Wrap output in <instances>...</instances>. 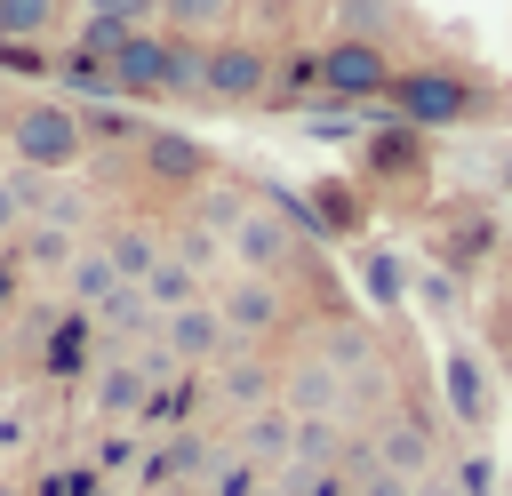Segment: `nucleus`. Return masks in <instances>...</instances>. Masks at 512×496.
<instances>
[{"label": "nucleus", "mask_w": 512, "mask_h": 496, "mask_svg": "<svg viewBox=\"0 0 512 496\" xmlns=\"http://www.w3.org/2000/svg\"><path fill=\"white\" fill-rule=\"evenodd\" d=\"M288 464H336V424H328V416H296Z\"/></svg>", "instance_id": "23"}, {"label": "nucleus", "mask_w": 512, "mask_h": 496, "mask_svg": "<svg viewBox=\"0 0 512 496\" xmlns=\"http://www.w3.org/2000/svg\"><path fill=\"white\" fill-rule=\"evenodd\" d=\"M144 400H152V376H144V368H112V376H104V408H112V416H136Z\"/></svg>", "instance_id": "27"}, {"label": "nucleus", "mask_w": 512, "mask_h": 496, "mask_svg": "<svg viewBox=\"0 0 512 496\" xmlns=\"http://www.w3.org/2000/svg\"><path fill=\"white\" fill-rule=\"evenodd\" d=\"M256 496H280V488H256Z\"/></svg>", "instance_id": "39"}, {"label": "nucleus", "mask_w": 512, "mask_h": 496, "mask_svg": "<svg viewBox=\"0 0 512 496\" xmlns=\"http://www.w3.org/2000/svg\"><path fill=\"white\" fill-rule=\"evenodd\" d=\"M136 144H144V176H152V184L192 192V184H208V176H216V152H208L200 136H184V128H144Z\"/></svg>", "instance_id": "10"}, {"label": "nucleus", "mask_w": 512, "mask_h": 496, "mask_svg": "<svg viewBox=\"0 0 512 496\" xmlns=\"http://www.w3.org/2000/svg\"><path fill=\"white\" fill-rule=\"evenodd\" d=\"M40 496H64V480H40Z\"/></svg>", "instance_id": "36"}, {"label": "nucleus", "mask_w": 512, "mask_h": 496, "mask_svg": "<svg viewBox=\"0 0 512 496\" xmlns=\"http://www.w3.org/2000/svg\"><path fill=\"white\" fill-rule=\"evenodd\" d=\"M64 288H72V304H104V296L120 288V272H112V256H104V248H80V256H72V272H64Z\"/></svg>", "instance_id": "22"}, {"label": "nucleus", "mask_w": 512, "mask_h": 496, "mask_svg": "<svg viewBox=\"0 0 512 496\" xmlns=\"http://www.w3.org/2000/svg\"><path fill=\"white\" fill-rule=\"evenodd\" d=\"M384 104H392V120H408V128H456V120L488 112V88H480V72H464V64H400L392 88H384Z\"/></svg>", "instance_id": "1"}, {"label": "nucleus", "mask_w": 512, "mask_h": 496, "mask_svg": "<svg viewBox=\"0 0 512 496\" xmlns=\"http://www.w3.org/2000/svg\"><path fill=\"white\" fill-rule=\"evenodd\" d=\"M136 288H144V304H152V312H160V320H168V312H176V304H192V264H184V256H176V248H168V256H160V264H152V272H144V280H136Z\"/></svg>", "instance_id": "18"}, {"label": "nucleus", "mask_w": 512, "mask_h": 496, "mask_svg": "<svg viewBox=\"0 0 512 496\" xmlns=\"http://www.w3.org/2000/svg\"><path fill=\"white\" fill-rule=\"evenodd\" d=\"M504 192H512V152H504Z\"/></svg>", "instance_id": "37"}, {"label": "nucleus", "mask_w": 512, "mask_h": 496, "mask_svg": "<svg viewBox=\"0 0 512 496\" xmlns=\"http://www.w3.org/2000/svg\"><path fill=\"white\" fill-rule=\"evenodd\" d=\"M8 288H16V280H8V272H0V296H8Z\"/></svg>", "instance_id": "38"}, {"label": "nucleus", "mask_w": 512, "mask_h": 496, "mask_svg": "<svg viewBox=\"0 0 512 496\" xmlns=\"http://www.w3.org/2000/svg\"><path fill=\"white\" fill-rule=\"evenodd\" d=\"M216 400H224V408H248V416H256V408H272V400H280L272 360H256L248 344H232V352L216 360Z\"/></svg>", "instance_id": "13"}, {"label": "nucleus", "mask_w": 512, "mask_h": 496, "mask_svg": "<svg viewBox=\"0 0 512 496\" xmlns=\"http://www.w3.org/2000/svg\"><path fill=\"white\" fill-rule=\"evenodd\" d=\"M368 168H376V176H416V168H424V128H408V120L376 128V136H368Z\"/></svg>", "instance_id": "16"}, {"label": "nucleus", "mask_w": 512, "mask_h": 496, "mask_svg": "<svg viewBox=\"0 0 512 496\" xmlns=\"http://www.w3.org/2000/svg\"><path fill=\"white\" fill-rule=\"evenodd\" d=\"M0 496H16V488H0Z\"/></svg>", "instance_id": "40"}, {"label": "nucleus", "mask_w": 512, "mask_h": 496, "mask_svg": "<svg viewBox=\"0 0 512 496\" xmlns=\"http://www.w3.org/2000/svg\"><path fill=\"white\" fill-rule=\"evenodd\" d=\"M216 320H224V336H232V344H256V336L288 328V296H280V280H256V272H240V280L216 296Z\"/></svg>", "instance_id": "8"}, {"label": "nucleus", "mask_w": 512, "mask_h": 496, "mask_svg": "<svg viewBox=\"0 0 512 496\" xmlns=\"http://www.w3.org/2000/svg\"><path fill=\"white\" fill-rule=\"evenodd\" d=\"M424 312H456V272H416V288H408Z\"/></svg>", "instance_id": "32"}, {"label": "nucleus", "mask_w": 512, "mask_h": 496, "mask_svg": "<svg viewBox=\"0 0 512 496\" xmlns=\"http://www.w3.org/2000/svg\"><path fill=\"white\" fill-rule=\"evenodd\" d=\"M408 288H416L408 256H392V248H368V256H360V296H368L376 312H400V304H408Z\"/></svg>", "instance_id": "15"}, {"label": "nucleus", "mask_w": 512, "mask_h": 496, "mask_svg": "<svg viewBox=\"0 0 512 496\" xmlns=\"http://www.w3.org/2000/svg\"><path fill=\"white\" fill-rule=\"evenodd\" d=\"M336 400H344V376H336L320 352L280 376V408H288V416H336Z\"/></svg>", "instance_id": "14"}, {"label": "nucleus", "mask_w": 512, "mask_h": 496, "mask_svg": "<svg viewBox=\"0 0 512 496\" xmlns=\"http://www.w3.org/2000/svg\"><path fill=\"white\" fill-rule=\"evenodd\" d=\"M200 80H208V40L168 32V96H200Z\"/></svg>", "instance_id": "19"}, {"label": "nucleus", "mask_w": 512, "mask_h": 496, "mask_svg": "<svg viewBox=\"0 0 512 496\" xmlns=\"http://www.w3.org/2000/svg\"><path fill=\"white\" fill-rule=\"evenodd\" d=\"M456 496H496V456H488V448H472V456L456 464Z\"/></svg>", "instance_id": "30"}, {"label": "nucleus", "mask_w": 512, "mask_h": 496, "mask_svg": "<svg viewBox=\"0 0 512 496\" xmlns=\"http://www.w3.org/2000/svg\"><path fill=\"white\" fill-rule=\"evenodd\" d=\"M264 88H272V56H264L256 40H216V48H208L200 96H216V104H256Z\"/></svg>", "instance_id": "9"}, {"label": "nucleus", "mask_w": 512, "mask_h": 496, "mask_svg": "<svg viewBox=\"0 0 512 496\" xmlns=\"http://www.w3.org/2000/svg\"><path fill=\"white\" fill-rule=\"evenodd\" d=\"M288 432H296V416L288 408H264V416H248V432H240V456L248 464H288Z\"/></svg>", "instance_id": "17"}, {"label": "nucleus", "mask_w": 512, "mask_h": 496, "mask_svg": "<svg viewBox=\"0 0 512 496\" xmlns=\"http://www.w3.org/2000/svg\"><path fill=\"white\" fill-rule=\"evenodd\" d=\"M160 344H168L184 368H192V360H224V352H232V336H224L216 304H200V296H192V304H176V312L160 320Z\"/></svg>", "instance_id": "11"}, {"label": "nucleus", "mask_w": 512, "mask_h": 496, "mask_svg": "<svg viewBox=\"0 0 512 496\" xmlns=\"http://www.w3.org/2000/svg\"><path fill=\"white\" fill-rule=\"evenodd\" d=\"M160 16H168L176 32H208V24L232 16V0H160Z\"/></svg>", "instance_id": "29"}, {"label": "nucleus", "mask_w": 512, "mask_h": 496, "mask_svg": "<svg viewBox=\"0 0 512 496\" xmlns=\"http://www.w3.org/2000/svg\"><path fill=\"white\" fill-rule=\"evenodd\" d=\"M344 472H352V496H416V480H400V472H384L368 448H352L344 456Z\"/></svg>", "instance_id": "24"}, {"label": "nucleus", "mask_w": 512, "mask_h": 496, "mask_svg": "<svg viewBox=\"0 0 512 496\" xmlns=\"http://www.w3.org/2000/svg\"><path fill=\"white\" fill-rule=\"evenodd\" d=\"M80 136H144V120H136V104L104 96V104H80Z\"/></svg>", "instance_id": "25"}, {"label": "nucleus", "mask_w": 512, "mask_h": 496, "mask_svg": "<svg viewBox=\"0 0 512 496\" xmlns=\"http://www.w3.org/2000/svg\"><path fill=\"white\" fill-rule=\"evenodd\" d=\"M368 456L384 464V472H400V480H424L440 456H432V424L424 416H384L376 424V440H368Z\"/></svg>", "instance_id": "12"}, {"label": "nucleus", "mask_w": 512, "mask_h": 496, "mask_svg": "<svg viewBox=\"0 0 512 496\" xmlns=\"http://www.w3.org/2000/svg\"><path fill=\"white\" fill-rule=\"evenodd\" d=\"M248 208H256V200H240V192H208V200H200V232H208V240H232V224H240Z\"/></svg>", "instance_id": "28"}, {"label": "nucleus", "mask_w": 512, "mask_h": 496, "mask_svg": "<svg viewBox=\"0 0 512 496\" xmlns=\"http://www.w3.org/2000/svg\"><path fill=\"white\" fill-rule=\"evenodd\" d=\"M8 112H16V96H8V88H0V136H8Z\"/></svg>", "instance_id": "35"}, {"label": "nucleus", "mask_w": 512, "mask_h": 496, "mask_svg": "<svg viewBox=\"0 0 512 496\" xmlns=\"http://www.w3.org/2000/svg\"><path fill=\"white\" fill-rule=\"evenodd\" d=\"M504 352H512V344H504Z\"/></svg>", "instance_id": "41"}, {"label": "nucleus", "mask_w": 512, "mask_h": 496, "mask_svg": "<svg viewBox=\"0 0 512 496\" xmlns=\"http://www.w3.org/2000/svg\"><path fill=\"white\" fill-rule=\"evenodd\" d=\"M80 8H88V16H104V24H128V32L160 16V0H80Z\"/></svg>", "instance_id": "31"}, {"label": "nucleus", "mask_w": 512, "mask_h": 496, "mask_svg": "<svg viewBox=\"0 0 512 496\" xmlns=\"http://www.w3.org/2000/svg\"><path fill=\"white\" fill-rule=\"evenodd\" d=\"M104 96H120V104H152V96H168V32L136 24V32L112 48V64H104Z\"/></svg>", "instance_id": "7"}, {"label": "nucleus", "mask_w": 512, "mask_h": 496, "mask_svg": "<svg viewBox=\"0 0 512 496\" xmlns=\"http://www.w3.org/2000/svg\"><path fill=\"white\" fill-rule=\"evenodd\" d=\"M392 48L384 40H360V32H336L328 48H320V96H336V104H368V96H384L392 88Z\"/></svg>", "instance_id": "4"}, {"label": "nucleus", "mask_w": 512, "mask_h": 496, "mask_svg": "<svg viewBox=\"0 0 512 496\" xmlns=\"http://www.w3.org/2000/svg\"><path fill=\"white\" fill-rule=\"evenodd\" d=\"M24 256H32V264H64V272H72V256H80V248H72V224H40V216H32V224H24Z\"/></svg>", "instance_id": "26"}, {"label": "nucleus", "mask_w": 512, "mask_h": 496, "mask_svg": "<svg viewBox=\"0 0 512 496\" xmlns=\"http://www.w3.org/2000/svg\"><path fill=\"white\" fill-rule=\"evenodd\" d=\"M272 208H288L304 224V240H352L368 224V192L344 176H312L304 192H272Z\"/></svg>", "instance_id": "5"}, {"label": "nucleus", "mask_w": 512, "mask_h": 496, "mask_svg": "<svg viewBox=\"0 0 512 496\" xmlns=\"http://www.w3.org/2000/svg\"><path fill=\"white\" fill-rule=\"evenodd\" d=\"M64 24V0H0V40H48Z\"/></svg>", "instance_id": "21"}, {"label": "nucleus", "mask_w": 512, "mask_h": 496, "mask_svg": "<svg viewBox=\"0 0 512 496\" xmlns=\"http://www.w3.org/2000/svg\"><path fill=\"white\" fill-rule=\"evenodd\" d=\"M224 248H232V264H240V272H256V280H288V272L304 264V248H312V240H304V224H296L288 208H248V216L232 224V240H224Z\"/></svg>", "instance_id": "3"}, {"label": "nucleus", "mask_w": 512, "mask_h": 496, "mask_svg": "<svg viewBox=\"0 0 512 496\" xmlns=\"http://www.w3.org/2000/svg\"><path fill=\"white\" fill-rule=\"evenodd\" d=\"M80 152H88V136H80V112H72L64 96H24V104L8 112V160H16V168L64 176Z\"/></svg>", "instance_id": "2"}, {"label": "nucleus", "mask_w": 512, "mask_h": 496, "mask_svg": "<svg viewBox=\"0 0 512 496\" xmlns=\"http://www.w3.org/2000/svg\"><path fill=\"white\" fill-rule=\"evenodd\" d=\"M104 256H112V272H120V280H144V272H152L168 248H160L152 232H128V224H112V232H104Z\"/></svg>", "instance_id": "20"}, {"label": "nucleus", "mask_w": 512, "mask_h": 496, "mask_svg": "<svg viewBox=\"0 0 512 496\" xmlns=\"http://www.w3.org/2000/svg\"><path fill=\"white\" fill-rule=\"evenodd\" d=\"M216 496H256V464H248V456H224V472H216Z\"/></svg>", "instance_id": "33"}, {"label": "nucleus", "mask_w": 512, "mask_h": 496, "mask_svg": "<svg viewBox=\"0 0 512 496\" xmlns=\"http://www.w3.org/2000/svg\"><path fill=\"white\" fill-rule=\"evenodd\" d=\"M440 408L456 432H488L496 424V376L472 344H440Z\"/></svg>", "instance_id": "6"}, {"label": "nucleus", "mask_w": 512, "mask_h": 496, "mask_svg": "<svg viewBox=\"0 0 512 496\" xmlns=\"http://www.w3.org/2000/svg\"><path fill=\"white\" fill-rule=\"evenodd\" d=\"M8 232H24V200H16V184L0 176V240H8Z\"/></svg>", "instance_id": "34"}]
</instances>
